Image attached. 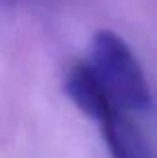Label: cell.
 <instances>
[{
    "label": "cell",
    "mask_w": 157,
    "mask_h": 158,
    "mask_svg": "<svg viewBox=\"0 0 157 158\" xmlns=\"http://www.w3.org/2000/svg\"><path fill=\"white\" fill-rule=\"evenodd\" d=\"M87 63L113 107L129 114H142L152 109V94L141 63L117 33L109 30L96 31Z\"/></svg>",
    "instance_id": "cell-1"
},
{
    "label": "cell",
    "mask_w": 157,
    "mask_h": 158,
    "mask_svg": "<svg viewBox=\"0 0 157 158\" xmlns=\"http://www.w3.org/2000/svg\"><path fill=\"white\" fill-rule=\"evenodd\" d=\"M102 129V136L113 158H157L144 132L129 118V112L109 107L94 119Z\"/></svg>",
    "instance_id": "cell-2"
}]
</instances>
